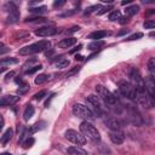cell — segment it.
Masks as SVG:
<instances>
[{"label": "cell", "instance_id": "cell-1", "mask_svg": "<svg viewBox=\"0 0 155 155\" xmlns=\"http://www.w3.org/2000/svg\"><path fill=\"white\" fill-rule=\"evenodd\" d=\"M51 46V42L48 40H40L38 42H34L31 45L24 46L23 48L19 50V54L22 56H27V54H33V53H38V52H42L45 50H48Z\"/></svg>", "mask_w": 155, "mask_h": 155}, {"label": "cell", "instance_id": "cell-41", "mask_svg": "<svg viewBox=\"0 0 155 155\" xmlns=\"http://www.w3.org/2000/svg\"><path fill=\"white\" fill-rule=\"evenodd\" d=\"M119 19H120V21H119V22H120V24H125V23H127V22H128V17H126V16H125V17H120Z\"/></svg>", "mask_w": 155, "mask_h": 155}, {"label": "cell", "instance_id": "cell-50", "mask_svg": "<svg viewBox=\"0 0 155 155\" xmlns=\"http://www.w3.org/2000/svg\"><path fill=\"white\" fill-rule=\"evenodd\" d=\"M52 97H54V94H52V96H51V98H52ZM51 98H50V99H51ZM48 104H50V101H46V103H45V107H48Z\"/></svg>", "mask_w": 155, "mask_h": 155}, {"label": "cell", "instance_id": "cell-22", "mask_svg": "<svg viewBox=\"0 0 155 155\" xmlns=\"http://www.w3.org/2000/svg\"><path fill=\"white\" fill-rule=\"evenodd\" d=\"M17 63H18V59H17V58H13V57H7V58L0 59V65H1V67L12 65V64H17Z\"/></svg>", "mask_w": 155, "mask_h": 155}, {"label": "cell", "instance_id": "cell-44", "mask_svg": "<svg viewBox=\"0 0 155 155\" xmlns=\"http://www.w3.org/2000/svg\"><path fill=\"white\" fill-rule=\"evenodd\" d=\"M81 47H82V45H78L76 47H74V48L70 51V53H74V52H76V51H80V50H81Z\"/></svg>", "mask_w": 155, "mask_h": 155}, {"label": "cell", "instance_id": "cell-53", "mask_svg": "<svg viewBox=\"0 0 155 155\" xmlns=\"http://www.w3.org/2000/svg\"><path fill=\"white\" fill-rule=\"evenodd\" d=\"M102 1H103V2H109V4L113 2V0H102Z\"/></svg>", "mask_w": 155, "mask_h": 155}, {"label": "cell", "instance_id": "cell-55", "mask_svg": "<svg viewBox=\"0 0 155 155\" xmlns=\"http://www.w3.org/2000/svg\"><path fill=\"white\" fill-rule=\"evenodd\" d=\"M1 47H4V45H2V42H0V48H1Z\"/></svg>", "mask_w": 155, "mask_h": 155}, {"label": "cell", "instance_id": "cell-27", "mask_svg": "<svg viewBox=\"0 0 155 155\" xmlns=\"http://www.w3.org/2000/svg\"><path fill=\"white\" fill-rule=\"evenodd\" d=\"M68 65H69V59H67V58H62V59H58L56 62V68H58V69L67 68Z\"/></svg>", "mask_w": 155, "mask_h": 155}, {"label": "cell", "instance_id": "cell-8", "mask_svg": "<svg viewBox=\"0 0 155 155\" xmlns=\"http://www.w3.org/2000/svg\"><path fill=\"white\" fill-rule=\"evenodd\" d=\"M130 79L133 82V87L134 88H142V87H144V80L140 76V73H139V70L137 68L132 67L130 69Z\"/></svg>", "mask_w": 155, "mask_h": 155}, {"label": "cell", "instance_id": "cell-45", "mask_svg": "<svg viewBox=\"0 0 155 155\" xmlns=\"http://www.w3.org/2000/svg\"><path fill=\"white\" fill-rule=\"evenodd\" d=\"M76 71H79V67H74V69H73L71 71H69V73L67 74V76H69V75H71V74H74V73H76Z\"/></svg>", "mask_w": 155, "mask_h": 155}, {"label": "cell", "instance_id": "cell-47", "mask_svg": "<svg viewBox=\"0 0 155 155\" xmlns=\"http://www.w3.org/2000/svg\"><path fill=\"white\" fill-rule=\"evenodd\" d=\"M4 124H5V120H4V117L0 115V130L4 127Z\"/></svg>", "mask_w": 155, "mask_h": 155}, {"label": "cell", "instance_id": "cell-21", "mask_svg": "<svg viewBox=\"0 0 155 155\" xmlns=\"http://www.w3.org/2000/svg\"><path fill=\"white\" fill-rule=\"evenodd\" d=\"M12 136H13V130H12V128H7V130L5 131V133L2 134L1 139H0V140H1V144L5 145V144L12 138Z\"/></svg>", "mask_w": 155, "mask_h": 155}, {"label": "cell", "instance_id": "cell-48", "mask_svg": "<svg viewBox=\"0 0 155 155\" xmlns=\"http://www.w3.org/2000/svg\"><path fill=\"white\" fill-rule=\"evenodd\" d=\"M15 81H16V84H19V85H21V84H22V79H21V78H19V76H17V78H16V79H15Z\"/></svg>", "mask_w": 155, "mask_h": 155}, {"label": "cell", "instance_id": "cell-14", "mask_svg": "<svg viewBox=\"0 0 155 155\" xmlns=\"http://www.w3.org/2000/svg\"><path fill=\"white\" fill-rule=\"evenodd\" d=\"M130 116H131L132 122H133L136 126H140V125L143 124V120H142V117H140V114H139L138 110H137L136 108H133V107L130 108Z\"/></svg>", "mask_w": 155, "mask_h": 155}, {"label": "cell", "instance_id": "cell-35", "mask_svg": "<svg viewBox=\"0 0 155 155\" xmlns=\"http://www.w3.org/2000/svg\"><path fill=\"white\" fill-rule=\"evenodd\" d=\"M140 38H143V33H136V34L128 36L126 40H127V41H133V40H138V39H140Z\"/></svg>", "mask_w": 155, "mask_h": 155}, {"label": "cell", "instance_id": "cell-17", "mask_svg": "<svg viewBox=\"0 0 155 155\" xmlns=\"http://www.w3.org/2000/svg\"><path fill=\"white\" fill-rule=\"evenodd\" d=\"M109 34H110V33H109V31H107V30H96V31H92L87 38H88V39H91V40L97 41V40H99V39H103V38L108 36Z\"/></svg>", "mask_w": 155, "mask_h": 155}, {"label": "cell", "instance_id": "cell-7", "mask_svg": "<svg viewBox=\"0 0 155 155\" xmlns=\"http://www.w3.org/2000/svg\"><path fill=\"white\" fill-rule=\"evenodd\" d=\"M64 136H65V138L68 140H70L71 143L76 144L78 147L79 145H85V143H86V138L82 136V133H80V132H78L75 130H67Z\"/></svg>", "mask_w": 155, "mask_h": 155}, {"label": "cell", "instance_id": "cell-3", "mask_svg": "<svg viewBox=\"0 0 155 155\" xmlns=\"http://www.w3.org/2000/svg\"><path fill=\"white\" fill-rule=\"evenodd\" d=\"M136 90V96H134V99L144 108L147 109H150L154 107V98H151L148 92L145 91V87H142V88H134Z\"/></svg>", "mask_w": 155, "mask_h": 155}, {"label": "cell", "instance_id": "cell-6", "mask_svg": "<svg viewBox=\"0 0 155 155\" xmlns=\"http://www.w3.org/2000/svg\"><path fill=\"white\" fill-rule=\"evenodd\" d=\"M117 87H119V91L121 92V94H124L125 97H127L130 99H134L136 90H134V87H133V85L131 82L121 80V81L117 82Z\"/></svg>", "mask_w": 155, "mask_h": 155}, {"label": "cell", "instance_id": "cell-40", "mask_svg": "<svg viewBox=\"0 0 155 155\" xmlns=\"http://www.w3.org/2000/svg\"><path fill=\"white\" fill-rule=\"evenodd\" d=\"M64 4H65L64 0H62V1H54V2H53V6H54V7H59V6H63Z\"/></svg>", "mask_w": 155, "mask_h": 155}, {"label": "cell", "instance_id": "cell-49", "mask_svg": "<svg viewBox=\"0 0 155 155\" xmlns=\"http://www.w3.org/2000/svg\"><path fill=\"white\" fill-rule=\"evenodd\" d=\"M75 59H76V61H82V59H84V57H82V56H78V54H76V56H75Z\"/></svg>", "mask_w": 155, "mask_h": 155}, {"label": "cell", "instance_id": "cell-18", "mask_svg": "<svg viewBox=\"0 0 155 155\" xmlns=\"http://www.w3.org/2000/svg\"><path fill=\"white\" fill-rule=\"evenodd\" d=\"M75 44H76V39L75 38H65V39H62L58 42V47L59 48H69L70 46H73Z\"/></svg>", "mask_w": 155, "mask_h": 155}, {"label": "cell", "instance_id": "cell-31", "mask_svg": "<svg viewBox=\"0 0 155 155\" xmlns=\"http://www.w3.org/2000/svg\"><path fill=\"white\" fill-rule=\"evenodd\" d=\"M34 142H35V139H34L33 137H28V138H27V139L23 142V148H24V149H28V148L33 147Z\"/></svg>", "mask_w": 155, "mask_h": 155}, {"label": "cell", "instance_id": "cell-54", "mask_svg": "<svg viewBox=\"0 0 155 155\" xmlns=\"http://www.w3.org/2000/svg\"><path fill=\"white\" fill-rule=\"evenodd\" d=\"M1 155H12V154H11V153H2Z\"/></svg>", "mask_w": 155, "mask_h": 155}, {"label": "cell", "instance_id": "cell-13", "mask_svg": "<svg viewBox=\"0 0 155 155\" xmlns=\"http://www.w3.org/2000/svg\"><path fill=\"white\" fill-rule=\"evenodd\" d=\"M109 138L114 144H122L125 140V136L120 131H111L109 133Z\"/></svg>", "mask_w": 155, "mask_h": 155}, {"label": "cell", "instance_id": "cell-34", "mask_svg": "<svg viewBox=\"0 0 155 155\" xmlns=\"http://www.w3.org/2000/svg\"><path fill=\"white\" fill-rule=\"evenodd\" d=\"M143 27H144L145 29H153V28L155 27V22H154L153 19L145 21V22H144V24H143Z\"/></svg>", "mask_w": 155, "mask_h": 155}, {"label": "cell", "instance_id": "cell-5", "mask_svg": "<svg viewBox=\"0 0 155 155\" xmlns=\"http://www.w3.org/2000/svg\"><path fill=\"white\" fill-rule=\"evenodd\" d=\"M71 111H73V114H74L75 116L81 117V119H92V117L94 116L93 111H92L88 107H86V105H84V104H80V103H75V104L73 105Z\"/></svg>", "mask_w": 155, "mask_h": 155}, {"label": "cell", "instance_id": "cell-19", "mask_svg": "<svg viewBox=\"0 0 155 155\" xmlns=\"http://www.w3.org/2000/svg\"><path fill=\"white\" fill-rule=\"evenodd\" d=\"M67 153L69 155H88L86 150H84L81 147H69L67 149Z\"/></svg>", "mask_w": 155, "mask_h": 155}, {"label": "cell", "instance_id": "cell-4", "mask_svg": "<svg viewBox=\"0 0 155 155\" xmlns=\"http://www.w3.org/2000/svg\"><path fill=\"white\" fill-rule=\"evenodd\" d=\"M96 92H97V96H98L101 99H103L107 104H109V105L116 104L117 99H116L115 94L111 93V92H110L107 87H104L103 85H97V86H96Z\"/></svg>", "mask_w": 155, "mask_h": 155}, {"label": "cell", "instance_id": "cell-15", "mask_svg": "<svg viewBox=\"0 0 155 155\" xmlns=\"http://www.w3.org/2000/svg\"><path fill=\"white\" fill-rule=\"evenodd\" d=\"M144 87H145V91L148 92V94L154 98V87H155V81H154V78H151L150 75L147 78V80L144 81Z\"/></svg>", "mask_w": 155, "mask_h": 155}, {"label": "cell", "instance_id": "cell-42", "mask_svg": "<svg viewBox=\"0 0 155 155\" xmlns=\"http://www.w3.org/2000/svg\"><path fill=\"white\" fill-rule=\"evenodd\" d=\"M128 31H130V29H122V30H120V31H119L116 35H117V36H121V35H125V34H127Z\"/></svg>", "mask_w": 155, "mask_h": 155}, {"label": "cell", "instance_id": "cell-10", "mask_svg": "<svg viewBox=\"0 0 155 155\" xmlns=\"http://www.w3.org/2000/svg\"><path fill=\"white\" fill-rule=\"evenodd\" d=\"M6 7H8L10 10H7L10 13H8V17H7V22L8 23H16L18 19H19V11L17 8V6L13 4V2H8L6 5Z\"/></svg>", "mask_w": 155, "mask_h": 155}, {"label": "cell", "instance_id": "cell-16", "mask_svg": "<svg viewBox=\"0 0 155 155\" xmlns=\"http://www.w3.org/2000/svg\"><path fill=\"white\" fill-rule=\"evenodd\" d=\"M104 124H105V125H107V127H108V128H110L111 131H119V130H120V127H121L120 122H119L115 117H107V119H105V121H104Z\"/></svg>", "mask_w": 155, "mask_h": 155}, {"label": "cell", "instance_id": "cell-24", "mask_svg": "<svg viewBox=\"0 0 155 155\" xmlns=\"http://www.w3.org/2000/svg\"><path fill=\"white\" fill-rule=\"evenodd\" d=\"M147 64H148V70L150 73V76L154 78L155 76V58L154 57H150Z\"/></svg>", "mask_w": 155, "mask_h": 155}, {"label": "cell", "instance_id": "cell-39", "mask_svg": "<svg viewBox=\"0 0 155 155\" xmlns=\"http://www.w3.org/2000/svg\"><path fill=\"white\" fill-rule=\"evenodd\" d=\"M80 29V27L79 25H74V27H71L70 29H68L67 30V34H71V33H75V31H78Z\"/></svg>", "mask_w": 155, "mask_h": 155}, {"label": "cell", "instance_id": "cell-56", "mask_svg": "<svg viewBox=\"0 0 155 155\" xmlns=\"http://www.w3.org/2000/svg\"><path fill=\"white\" fill-rule=\"evenodd\" d=\"M0 91H1V87H0Z\"/></svg>", "mask_w": 155, "mask_h": 155}, {"label": "cell", "instance_id": "cell-23", "mask_svg": "<svg viewBox=\"0 0 155 155\" xmlns=\"http://www.w3.org/2000/svg\"><path fill=\"white\" fill-rule=\"evenodd\" d=\"M24 22H30V23H46L47 19L41 17V16H36V17H27L24 19Z\"/></svg>", "mask_w": 155, "mask_h": 155}, {"label": "cell", "instance_id": "cell-29", "mask_svg": "<svg viewBox=\"0 0 155 155\" xmlns=\"http://www.w3.org/2000/svg\"><path fill=\"white\" fill-rule=\"evenodd\" d=\"M121 17V13H120V11L119 10H114V11H111L110 13H109V21H116V19H119Z\"/></svg>", "mask_w": 155, "mask_h": 155}, {"label": "cell", "instance_id": "cell-11", "mask_svg": "<svg viewBox=\"0 0 155 155\" xmlns=\"http://www.w3.org/2000/svg\"><path fill=\"white\" fill-rule=\"evenodd\" d=\"M86 102H88L90 104H92L94 107V109H96V111H97L98 115L102 114V108L103 107H102V102H101L99 97H97L94 94H90V96L86 97Z\"/></svg>", "mask_w": 155, "mask_h": 155}, {"label": "cell", "instance_id": "cell-9", "mask_svg": "<svg viewBox=\"0 0 155 155\" xmlns=\"http://www.w3.org/2000/svg\"><path fill=\"white\" fill-rule=\"evenodd\" d=\"M57 33H59V29L52 25H47V27H41L38 30H35V35L40 36V38H46V36H52L56 35Z\"/></svg>", "mask_w": 155, "mask_h": 155}, {"label": "cell", "instance_id": "cell-36", "mask_svg": "<svg viewBox=\"0 0 155 155\" xmlns=\"http://www.w3.org/2000/svg\"><path fill=\"white\" fill-rule=\"evenodd\" d=\"M98 8H101V5H99V4H97V5H92V6H90V7H87V8H86V11H85V15H87V13H91V12H93V11L98 10Z\"/></svg>", "mask_w": 155, "mask_h": 155}, {"label": "cell", "instance_id": "cell-37", "mask_svg": "<svg viewBox=\"0 0 155 155\" xmlns=\"http://www.w3.org/2000/svg\"><path fill=\"white\" fill-rule=\"evenodd\" d=\"M46 94H47V92L42 90V91H40V92H38V93H35V96H34V98H35L36 101H41V99H42V98H44V97H45Z\"/></svg>", "mask_w": 155, "mask_h": 155}, {"label": "cell", "instance_id": "cell-52", "mask_svg": "<svg viewBox=\"0 0 155 155\" xmlns=\"http://www.w3.org/2000/svg\"><path fill=\"white\" fill-rule=\"evenodd\" d=\"M5 70H6V68H5V67H0V74H1L2 71H5Z\"/></svg>", "mask_w": 155, "mask_h": 155}, {"label": "cell", "instance_id": "cell-12", "mask_svg": "<svg viewBox=\"0 0 155 155\" xmlns=\"http://www.w3.org/2000/svg\"><path fill=\"white\" fill-rule=\"evenodd\" d=\"M18 101H19V97L18 96L6 94V96L0 97V107H8V105H12V104L17 103Z\"/></svg>", "mask_w": 155, "mask_h": 155}, {"label": "cell", "instance_id": "cell-30", "mask_svg": "<svg viewBox=\"0 0 155 155\" xmlns=\"http://www.w3.org/2000/svg\"><path fill=\"white\" fill-rule=\"evenodd\" d=\"M40 69H42V65H41V64H38V65H34V67H30L29 69H27V70H25V74H27V75H30V74L36 73V71L40 70Z\"/></svg>", "mask_w": 155, "mask_h": 155}, {"label": "cell", "instance_id": "cell-32", "mask_svg": "<svg viewBox=\"0 0 155 155\" xmlns=\"http://www.w3.org/2000/svg\"><path fill=\"white\" fill-rule=\"evenodd\" d=\"M46 80H47V75H46V74H40V75H38V76L35 78V84H36V85H40V84L45 82Z\"/></svg>", "mask_w": 155, "mask_h": 155}, {"label": "cell", "instance_id": "cell-33", "mask_svg": "<svg viewBox=\"0 0 155 155\" xmlns=\"http://www.w3.org/2000/svg\"><path fill=\"white\" fill-rule=\"evenodd\" d=\"M29 87H30L29 84H27V82H22V84H21V87L18 88V93H19V94H24V93L29 90Z\"/></svg>", "mask_w": 155, "mask_h": 155}, {"label": "cell", "instance_id": "cell-26", "mask_svg": "<svg viewBox=\"0 0 155 155\" xmlns=\"http://www.w3.org/2000/svg\"><path fill=\"white\" fill-rule=\"evenodd\" d=\"M138 10H139V6L132 5V6H130V7H126L125 13H126L127 16H133V15H136V13L138 12Z\"/></svg>", "mask_w": 155, "mask_h": 155}, {"label": "cell", "instance_id": "cell-25", "mask_svg": "<svg viewBox=\"0 0 155 155\" xmlns=\"http://www.w3.org/2000/svg\"><path fill=\"white\" fill-rule=\"evenodd\" d=\"M103 45H104V41H102V40H97V41H92L91 44H88V45H87V48L91 50V51H93V50H97V48L102 47Z\"/></svg>", "mask_w": 155, "mask_h": 155}, {"label": "cell", "instance_id": "cell-20", "mask_svg": "<svg viewBox=\"0 0 155 155\" xmlns=\"http://www.w3.org/2000/svg\"><path fill=\"white\" fill-rule=\"evenodd\" d=\"M34 111H35L34 107H33L31 104H28V105L25 107L24 113H23V119H24L25 121H28V120H29V119H31V116L34 115Z\"/></svg>", "mask_w": 155, "mask_h": 155}, {"label": "cell", "instance_id": "cell-2", "mask_svg": "<svg viewBox=\"0 0 155 155\" xmlns=\"http://www.w3.org/2000/svg\"><path fill=\"white\" fill-rule=\"evenodd\" d=\"M80 131L85 138H88L92 142H99V139H101V134H99L98 130L92 124H90L87 121H82L80 124Z\"/></svg>", "mask_w": 155, "mask_h": 155}, {"label": "cell", "instance_id": "cell-43", "mask_svg": "<svg viewBox=\"0 0 155 155\" xmlns=\"http://www.w3.org/2000/svg\"><path fill=\"white\" fill-rule=\"evenodd\" d=\"M35 61H36V59H35V58H33V59H30V61H28V62H25V64H24V65H23V68H27V67H28V65H29V67H30V64H31V63H34V62H35Z\"/></svg>", "mask_w": 155, "mask_h": 155}, {"label": "cell", "instance_id": "cell-46", "mask_svg": "<svg viewBox=\"0 0 155 155\" xmlns=\"http://www.w3.org/2000/svg\"><path fill=\"white\" fill-rule=\"evenodd\" d=\"M12 76H15V71H10V73L6 75V80H10Z\"/></svg>", "mask_w": 155, "mask_h": 155}, {"label": "cell", "instance_id": "cell-28", "mask_svg": "<svg viewBox=\"0 0 155 155\" xmlns=\"http://www.w3.org/2000/svg\"><path fill=\"white\" fill-rule=\"evenodd\" d=\"M29 11H30L31 13H35V15H41V13H44V12L47 11V7L42 5V6H40V7H31V8H29Z\"/></svg>", "mask_w": 155, "mask_h": 155}, {"label": "cell", "instance_id": "cell-38", "mask_svg": "<svg viewBox=\"0 0 155 155\" xmlns=\"http://www.w3.org/2000/svg\"><path fill=\"white\" fill-rule=\"evenodd\" d=\"M110 10H113V7H111V6H104V7H101V10L97 12V15H98V16H101V15H103V13H105V12L110 11Z\"/></svg>", "mask_w": 155, "mask_h": 155}, {"label": "cell", "instance_id": "cell-51", "mask_svg": "<svg viewBox=\"0 0 155 155\" xmlns=\"http://www.w3.org/2000/svg\"><path fill=\"white\" fill-rule=\"evenodd\" d=\"M130 2H131V0H126V1H122L121 4H122V5H127V4H130Z\"/></svg>", "mask_w": 155, "mask_h": 155}]
</instances>
